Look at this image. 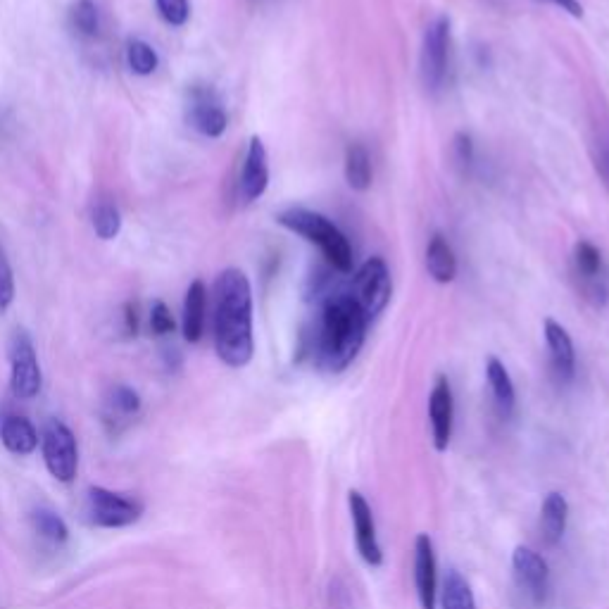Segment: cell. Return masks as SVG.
I'll return each instance as SVG.
<instances>
[{
  "label": "cell",
  "mask_w": 609,
  "mask_h": 609,
  "mask_svg": "<svg viewBox=\"0 0 609 609\" xmlns=\"http://www.w3.org/2000/svg\"><path fill=\"white\" fill-rule=\"evenodd\" d=\"M372 158H369L367 148L362 143H353L345 150V181L357 193H364L372 186Z\"/></svg>",
  "instance_id": "cell-21"
},
{
  "label": "cell",
  "mask_w": 609,
  "mask_h": 609,
  "mask_svg": "<svg viewBox=\"0 0 609 609\" xmlns=\"http://www.w3.org/2000/svg\"><path fill=\"white\" fill-rule=\"evenodd\" d=\"M486 379H488V386H491L495 405H498L500 414L502 417H510L514 410V403H517V393H514L510 372H507V367L498 360V357H488Z\"/></svg>",
  "instance_id": "cell-20"
},
{
  "label": "cell",
  "mask_w": 609,
  "mask_h": 609,
  "mask_svg": "<svg viewBox=\"0 0 609 609\" xmlns=\"http://www.w3.org/2000/svg\"><path fill=\"white\" fill-rule=\"evenodd\" d=\"M455 153H457V160L462 162V165H472L474 162V143H472V136L464 134V131H460V134L455 136Z\"/></svg>",
  "instance_id": "cell-33"
},
{
  "label": "cell",
  "mask_w": 609,
  "mask_h": 609,
  "mask_svg": "<svg viewBox=\"0 0 609 609\" xmlns=\"http://www.w3.org/2000/svg\"><path fill=\"white\" fill-rule=\"evenodd\" d=\"M569 519V502L562 493H550L541 507V533L548 545H557L564 538Z\"/></svg>",
  "instance_id": "cell-19"
},
{
  "label": "cell",
  "mask_w": 609,
  "mask_h": 609,
  "mask_svg": "<svg viewBox=\"0 0 609 609\" xmlns=\"http://www.w3.org/2000/svg\"><path fill=\"white\" fill-rule=\"evenodd\" d=\"M0 441L12 455H31L39 448V433L29 419L20 417V414H8L0 422Z\"/></svg>",
  "instance_id": "cell-17"
},
{
  "label": "cell",
  "mask_w": 609,
  "mask_h": 609,
  "mask_svg": "<svg viewBox=\"0 0 609 609\" xmlns=\"http://www.w3.org/2000/svg\"><path fill=\"white\" fill-rule=\"evenodd\" d=\"M110 407L115 412L122 414V417H131V414H136L138 410H141V398H138V393L134 391V388L117 386V388H112Z\"/></svg>",
  "instance_id": "cell-30"
},
{
  "label": "cell",
  "mask_w": 609,
  "mask_h": 609,
  "mask_svg": "<svg viewBox=\"0 0 609 609\" xmlns=\"http://www.w3.org/2000/svg\"><path fill=\"white\" fill-rule=\"evenodd\" d=\"M269 186V155L260 136H253L248 143L246 162H243L241 179H238V193L243 203H255L265 196Z\"/></svg>",
  "instance_id": "cell-14"
},
{
  "label": "cell",
  "mask_w": 609,
  "mask_h": 609,
  "mask_svg": "<svg viewBox=\"0 0 609 609\" xmlns=\"http://www.w3.org/2000/svg\"><path fill=\"white\" fill-rule=\"evenodd\" d=\"M174 317L169 312V307L162 303V300H155L153 307H150V331L155 336H167L174 331Z\"/></svg>",
  "instance_id": "cell-32"
},
{
  "label": "cell",
  "mask_w": 609,
  "mask_h": 609,
  "mask_svg": "<svg viewBox=\"0 0 609 609\" xmlns=\"http://www.w3.org/2000/svg\"><path fill=\"white\" fill-rule=\"evenodd\" d=\"M205 310H207V288L200 279L193 281L186 291L184 300V319H181V329L188 343H198L205 331Z\"/></svg>",
  "instance_id": "cell-18"
},
{
  "label": "cell",
  "mask_w": 609,
  "mask_h": 609,
  "mask_svg": "<svg viewBox=\"0 0 609 609\" xmlns=\"http://www.w3.org/2000/svg\"><path fill=\"white\" fill-rule=\"evenodd\" d=\"M31 519H34L36 531H39L46 541L55 543V545L67 541L69 529H67L65 521H62L60 514H55L53 510H36L34 514H31Z\"/></svg>",
  "instance_id": "cell-27"
},
{
  "label": "cell",
  "mask_w": 609,
  "mask_h": 609,
  "mask_svg": "<svg viewBox=\"0 0 609 609\" xmlns=\"http://www.w3.org/2000/svg\"><path fill=\"white\" fill-rule=\"evenodd\" d=\"M512 569L519 588L524 590L536 605H543L550 593L548 562H545L536 550L519 545V548H514L512 552Z\"/></svg>",
  "instance_id": "cell-10"
},
{
  "label": "cell",
  "mask_w": 609,
  "mask_h": 609,
  "mask_svg": "<svg viewBox=\"0 0 609 609\" xmlns=\"http://www.w3.org/2000/svg\"><path fill=\"white\" fill-rule=\"evenodd\" d=\"M158 62V53H155V48L150 46V43L141 39H131L127 43V65L138 77L153 74L155 69H158Z\"/></svg>",
  "instance_id": "cell-24"
},
{
  "label": "cell",
  "mask_w": 609,
  "mask_h": 609,
  "mask_svg": "<svg viewBox=\"0 0 609 609\" xmlns=\"http://www.w3.org/2000/svg\"><path fill=\"white\" fill-rule=\"evenodd\" d=\"M590 155H593V165L602 184L609 191V124L600 122L593 129V141H590Z\"/></svg>",
  "instance_id": "cell-25"
},
{
  "label": "cell",
  "mask_w": 609,
  "mask_h": 609,
  "mask_svg": "<svg viewBox=\"0 0 609 609\" xmlns=\"http://www.w3.org/2000/svg\"><path fill=\"white\" fill-rule=\"evenodd\" d=\"M10 388L20 400L36 398L41 391L43 376L36 357L34 343L24 329H17L10 338Z\"/></svg>",
  "instance_id": "cell-7"
},
{
  "label": "cell",
  "mask_w": 609,
  "mask_h": 609,
  "mask_svg": "<svg viewBox=\"0 0 609 609\" xmlns=\"http://www.w3.org/2000/svg\"><path fill=\"white\" fill-rule=\"evenodd\" d=\"M574 269L581 281L595 279V276L605 274V262H602V253L590 241H579L574 246Z\"/></svg>",
  "instance_id": "cell-23"
},
{
  "label": "cell",
  "mask_w": 609,
  "mask_h": 609,
  "mask_svg": "<svg viewBox=\"0 0 609 609\" xmlns=\"http://www.w3.org/2000/svg\"><path fill=\"white\" fill-rule=\"evenodd\" d=\"M367 329L369 319L350 298V293L329 295L315 329V338L307 345L305 355H310L317 367L326 372H345L360 355Z\"/></svg>",
  "instance_id": "cell-2"
},
{
  "label": "cell",
  "mask_w": 609,
  "mask_h": 609,
  "mask_svg": "<svg viewBox=\"0 0 609 609\" xmlns=\"http://www.w3.org/2000/svg\"><path fill=\"white\" fill-rule=\"evenodd\" d=\"M93 231L103 241H112L122 231V215L115 203H98L93 207Z\"/></svg>",
  "instance_id": "cell-26"
},
{
  "label": "cell",
  "mask_w": 609,
  "mask_h": 609,
  "mask_svg": "<svg viewBox=\"0 0 609 609\" xmlns=\"http://www.w3.org/2000/svg\"><path fill=\"white\" fill-rule=\"evenodd\" d=\"M12 300H15V276H12V267L0 246V315L12 305Z\"/></svg>",
  "instance_id": "cell-31"
},
{
  "label": "cell",
  "mask_w": 609,
  "mask_h": 609,
  "mask_svg": "<svg viewBox=\"0 0 609 609\" xmlns=\"http://www.w3.org/2000/svg\"><path fill=\"white\" fill-rule=\"evenodd\" d=\"M426 272L436 284H450L457 276L455 250L443 234H433L426 246Z\"/></svg>",
  "instance_id": "cell-16"
},
{
  "label": "cell",
  "mask_w": 609,
  "mask_h": 609,
  "mask_svg": "<svg viewBox=\"0 0 609 609\" xmlns=\"http://www.w3.org/2000/svg\"><path fill=\"white\" fill-rule=\"evenodd\" d=\"M429 422L433 448L438 452L448 450L452 438V424H455V398L448 376H438L429 395Z\"/></svg>",
  "instance_id": "cell-12"
},
{
  "label": "cell",
  "mask_w": 609,
  "mask_h": 609,
  "mask_svg": "<svg viewBox=\"0 0 609 609\" xmlns=\"http://www.w3.org/2000/svg\"><path fill=\"white\" fill-rule=\"evenodd\" d=\"M215 350L234 369L250 364L255 353L253 288L236 267L224 269L215 281Z\"/></svg>",
  "instance_id": "cell-1"
},
{
  "label": "cell",
  "mask_w": 609,
  "mask_h": 609,
  "mask_svg": "<svg viewBox=\"0 0 609 609\" xmlns=\"http://www.w3.org/2000/svg\"><path fill=\"white\" fill-rule=\"evenodd\" d=\"M391 295H393V281L386 260L379 255L369 257L353 276L350 298L355 300L357 307L364 312V317H367L369 324H372L374 319L386 310L388 303H391Z\"/></svg>",
  "instance_id": "cell-4"
},
{
  "label": "cell",
  "mask_w": 609,
  "mask_h": 609,
  "mask_svg": "<svg viewBox=\"0 0 609 609\" xmlns=\"http://www.w3.org/2000/svg\"><path fill=\"white\" fill-rule=\"evenodd\" d=\"M155 5H158L160 17L169 27H184L188 17H191V5H188V0H155Z\"/></svg>",
  "instance_id": "cell-29"
},
{
  "label": "cell",
  "mask_w": 609,
  "mask_h": 609,
  "mask_svg": "<svg viewBox=\"0 0 609 609\" xmlns=\"http://www.w3.org/2000/svg\"><path fill=\"white\" fill-rule=\"evenodd\" d=\"M348 510H350V519H353L355 543L357 550H360V557L369 564V567H381V564H384V552H381L379 536H376L372 505H369L367 498H364L360 491H350Z\"/></svg>",
  "instance_id": "cell-9"
},
{
  "label": "cell",
  "mask_w": 609,
  "mask_h": 609,
  "mask_svg": "<svg viewBox=\"0 0 609 609\" xmlns=\"http://www.w3.org/2000/svg\"><path fill=\"white\" fill-rule=\"evenodd\" d=\"M124 324H127L129 334L136 336V331H138V310H136V305L129 303L127 307H124Z\"/></svg>",
  "instance_id": "cell-34"
},
{
  "label": "cell",
  "mask_w": 609,
  "mask_h": 609,
  "mask_svg": "<svg viewBox=\"0 0 609 609\" xmlns=\"http://www.w3.org/2000/svg\"><path fill=\"white\" fill-rule=\"evenodd\" d=\"M414 586L422 609H436L438 605V567L436 550L429 533H419L414 541Z\"/></svg>",
  "instance_id": "cell-13"
},
{
  "label": "cell",
  "mask_w": 609,
  "mask_h": 609,
  "mask_svg": "<svg viewBox=\"0 0 609 609\" xmlns=\"http://www.w3.org/2000/svg\"><path fill=\"white\" fill-rule=\"evenodd\" d=\"M86 514H89L91 524L100 529H124L141 519L143 505L122 493L93 486L86 495Z\"/></svg>",
  "instance_id": "cell-6"
},
{
  "label": "cell",
  "mask_w": 609,
  "mask_h": 609,
  "mask_svg": "<svg viewBox=\"0 0 609 609\" xmlns=\"http://www.w3.org/2000/svg\"><path fill=\"white\" fill-rule=\"evenodd\" d=\"M276 222L284 229L293 231V234L303 236L305 241L315 243L331 269L341 274L353 272V248H350L343 231L329 217L319 215L315 210H307V207H286L284 212L276 215Z\"/></svg>",
  "instance_id": "cell-3"
},
{
  "label": "cell",
  "mask_w": 609,
  "mask_h": 609,
  "mask_svg": "<svg viewBox=\"0 0 609 609\" xmlns=\"http://www.w3.org/2000/svg\"><path fill=\"white\" fill-rule=\"evenodd\" d=\"M543 334H545V343H548L552 367H555L557 376H560L562 381H571L576 372V350H574V341H571L569 331L564 329L560 322H555V319H545Z\"/></svg>",
  "instance_id": "cell-15"
},
{
  "label": "cell",
  "mask_w": 609,
  "mask_h": 609,
  "mask_svg": "<svg viewBox=\"0 0 609 609\" xmlns=\"http://www.w3.org/2000/svg\"><path fill=\"white\" fill-rule=\"evenodd\" d=\"M450 53V20L445 15L436 17L424 31L422 43V79L426 91L436 93L448 74Z\"/></svg>",
  "instance_id": "cell-8"
},
{
  "label": "cell",
  "mask_w": 609,
  "mask_h": 609,
  "mask_svg": "<svg viewBox=\"0 0 609 609\" xmlns=\"http://www.w3.org/2000/svg\"><path fill=\"white\" fill-rule=\"evenodd\" d=\"M443 609H476L474 590L455 567L445 571L441 588Z\"/></svg>",
  "instance_id": "cell-22"
},
{
  "label": "cell",
  "mask_w": 609,
  "mask_h": 609,
  "mask_svg": "<svg viewBox=\"0 0 609 609\" xmlns=\"http://www.w3.org/2000/svg\"><path fill=\"white\" fill-rule=\"evenodd\" d=\"M43 448V462H46L50 476L62 483L74 481L79 467V450L77 438H74L72 429L60 419H50L43 429L41 438Z\"/></svg>",
  "instance_id": "cell-5"
},
{
  "label": "cell",
  "mask_w": 609,
  "mask_h": 609,
  "mask_svg": "<svg viewBox=\"0 0 609 609\" xmlns=\"http://www.w3.org/2000/svg\"><path fill=\"white\" fill-rule=\"evenodd\" d=\"M72 24L86 39H93L100 31V12L93 0H77L72 8Z\"/></svg>",
  "instance_id": "cell-28"
},
{
  "label": "cell",
  "mask_w": 609,
  "mask_h": 609,
  "mask_svg": "<svg viewBox=\"0 0 609 609\" xmlns=\"http://www.w3.org/2000/svg\"><path fill=\"white\" fill-rule=\"evenodd\" d=\"M188 124L207 138L224 136L226 127H229V115L219 103L217 93L210 86H196L191 91V103H188L186 112Z\"/></svg>",
  "instance_id": "cell-11"
}]
</instances>
